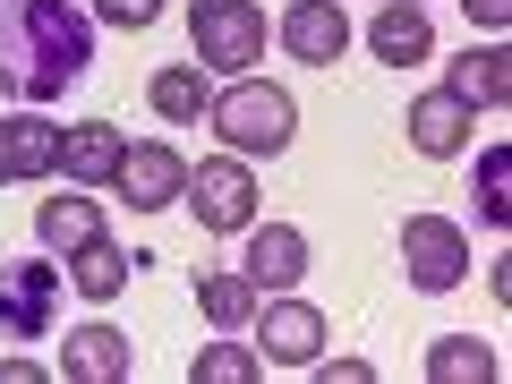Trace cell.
I'll use <instances>...</instances> for the list:
<instances>
[{
	"label": "cell",
	"instance_id": "15",
	"mask_svg": "<svg viewBox=\"0 0 512 384\" xmlns=\"http://www.w3.org/2000/svg\"><path fill=\"white\" fill-rule=\"evenodd\" d=\"M444 94H453V103H470V111H495V103L512 94V52H504V43H487V52L470 43V52L453 60V86H444Z\"/></svg>",
	"mask_w": 512,
	"mask_h": 384
},
{
	"label": "cell",
	"instance_id": "16",
	"mask_svg": "<svg viewBox=\"0 0 512 384\" xmlns=\"http://www.w3.org/2000/svg\"><path fill=\"white\" fill-rule=\"evenodd\" d=\"M461 137H470V103H453V94H419V103H410V146H419L427 163L461 154Z\"/></svg>",
	"mask_w": 512,
	"mask_h": 384
},
{
	"label": "cell",
	"instance_id": "23",
	"mask_svg": "<svg viewBox=\"0 0 512 384\" xmlns=\"http://www.w3.org/2000/svg\"><path fill=\"white\" fill-rule=\"evenodd\" d=\"M478 214H487V222H512V146H487V154H478Z\"/></svg>",
	"mask_w": 512,
	"mask_h": 384
},
{
	"label": "cell",
	"instance_id": "20",
	"mask_svg": "<svg viewBox=\"0 0 512 384\" xmlns=\"http://www.w3.org/2000/svg\"><path fill=\"white\" fill-rule=\"evenodd\" d=\"M146 103L163 111L171 128H188V120H205V103H214V94H205V69H154Z\"/></svg>",
	"mask_w": 512,
	"mask_h": 384
},
{
	"label": "cell",
	"instance_id": "25",
	"mask_svg": "<svg viewBox=\"0 0 512 384\" xmlns=\"http://www.w3.org/2000/svg\"><path fill=\"white\" fill-rule=\"evenodd\" d=\"M316 376H325V384H367V376H376V367H367V359H325V350H316Z\"/></svg>",
	"mask_w": 512,
	"mask_h": 384
},
{
	"label": "cell",
	"instance_id": "12",
	"mask_svg": "<svg viewBox=\"0 0 512 384\" xmlns=\"http://www.w3.org/2000/svg\"><path fill=\"white\" fill-rule=\"evenodd\" d=\"M0 171H9V180H52L60 171V128L43 120V111L0 120Z\"/></svg>",
	"mask_w": 512,
	"mask_h": 384
},
{
	"label": "cell",
	"instance_id": "7",
	"mask_svg": "<svg viewBox=\"0 0 512 384\" xmlns=\"http://www.w3.org/2000/svg\"><path fill=\"white\" fill-rule=\"evenodd\" d=\"M248 325H256V359H274V367H308L316 350H325V316H316L308 299H282L274 291V308L248 316Z\"/></svg>",
	"mask_w": 512,
	"mask_h": 384
},
{
	"label": "cell",
	"instance_id": "11",
	"mask_svg": "<svg viewBox=\"0 0 512 384\" xmlns=\"http://www.w3.org/2000/svg\"><path fill=\"white\" fill-rule=\"evenodd\" d=\"M239 274L256 282V291H299V274H308V239L291 231V222H265V231H248V265Z\"/></svg>",
	"mask_w": 512,
	"mask_h": 384
},
{
	"label": "cell",
	"instance_id": "9",
	"mask_svg": "<svg viewBox=\"0 0 512 384\" xmlns=\"http://www.w3.org/2000/svg\"><path fill=\"white\" fill-rule=\"evenodd\" d=\"M111 188H120V197L137 205V214H146V205H180V188H188V163L163 146V137H146V146H128V154H120Z\"/></svg>",
	"mask_w": 512,
	"mask_h": 384
},
{
	"label": "cell",
	"instance_id": "28",
	"mask_svg": "<svg viewBox=\"0 0 512 384\" xmlns=\"http://www.w3.org/2000/svg\"><path fill=\"white\" fill-rule=\"evenodd\" d=\"M0 180H9V171H0Z\"/></svg>",
	"mask_w": 512,
	"mask_h": 384
},
{
	"label": "cell",
	"instance_id": "21",
	"mask_svg": "<svg viewBox=\"0 0 512 384\" xmlns=\"http://www.w3.org/2000/svg\"><path fill=\"white\" fill-rule=\"evenodd\" d=\"M197 308H205V325L239 333V325L256 316V282H248V274H197Z\"/></svg>",
	"mask_w": 512,
	"mask_h": 384
},
{
	"label": "cell",
	"instance_id": "3",
	"mask_svg": "<svg viewBox=\"0 0 512 384\" xmlns=\"http://www.w3.org/2000/svg\"><path fill=\"white\" fill-rule=\"evenodd\" d=\"M188 35H197V69H256L274 26L256 0H188Z\"/></svg>",
	"mask_w": 512,
	"mask_h": 384
},
{
	"label": "cell",
	"instance_id": "8",
	"mask_svg": "<svg viewBox=\"0 0 512 384\" xmlns=\"http://www.w3.org/2000/svg\"><path fill=\"white\" fill-rule=\"evenodd\" d=\"M282 52L308 60V69H333V60L350 52V18H342V0H291V9H282Z\"/></svg>",
	"mask_w": 512,
	"mask_h": 384
},
{
	"label": "cell",
	"instance_id": "4",
	"mask_svg": "<svg viewBox=\"0 0 512 384\" xmlns=\"http://www.w3.org/2000/svg\"><path fill=\"white\" fill-rule=\"evenodd\" d=\"M402 274H410V291H461L470 239H461L453 214H410L402 222Z\"/></svg>",
	"mask_w": 512,
	"mask_h": 384
},
{
	"label": "cell",
	"instance_id": "1",
	"mask_svg": "<svg viewBox=\"0 0 512 384\" xmlns=\"http://www.w3.org/2000/svg\"><path fill=\"white\" fill-rule=\"evenodd\" d=\"M94 69V18L77 0H0V94L52 103Z\"/></svg>",
	"mask_w": 512,
	"mask_h": 384
},
{
	"label": "cell",
	"instance_id": "10",
	"mask_svg": "<svg viewBox=\"0 0 512 384\" xmlns=\"http://www.w3.org/2000/svg\"><path fill=\"white\" fill-rule=\"evenodd\" d=\"M120 154H128V137L111 120H77V128H60V171H69V188H103L111 171H120Z\"/></svg>",
	"mask_w": 512,
	"mask_h": 384
},
{
	"label": "cell",
	"instance_id": "17",
	"mask_svg": "<svg viewBox=\"0 0 512 384\" xmlns=\"http://www.w3.org/2000/svg\"><path fill=\"white\" fill-rule=\"evenodd\" d=\"M35 239H43V248H52V256H77V248H86V239H103V205H86V197H77V188H69V197L35 205Z\"/></svg>",
	"mask_w": 512,
	"mask_h": 384
},
{
	"label": "cell",
	"instance_id": "18",
	"mask_svg": "<svg viewBox=\"0 0 512 384\" xmlns=\"http://www.w3.org/2000/svg\"><path fill=\"white\" fill-rule=\"evenodd\" d=\"M128 274H146V256L111 248V239H86V248L69 256V282H77L86 299H120V291H128Z\"/></svg>",
	"mask_w": 512,
	"mask_h": 384
},
{
	"label": "cell",
	"instance_id": "6",
	"mask_svg": "<svg viewBox=\"0 0 512 384\" xmlns=\"http://www.w3.org/2000/svg\"><path fill=\"white\" fill-rule=\"evenodd\" d=\"M180 197H188V214H197L214 239H231V231L256 222V180H248V163H231V154H222V163H197Z\"/></svg>",
	"mask_w": 512,
	"mask_h": 384
},
{
	"label": "cell",
	"instance_id": "27",
	"mask_svg": "<svg viewBox=\"0 0 512 384\" xmlns=\"http://www.w3.org/2000/svg\"><path fill=\"white\" fill-rule=\"evenodd\" d=\"M461 9H470L478 26H504V18H512V0H461Z\"/></svg>",
	"mask_w": 512,
	"mask_h": 384
},
{
	"label": "cell",
	"instance_id": "22",
	"mask_svg": "<svg viewBox=\"0 0 512 384\" xmlns=\"http://www.w3.org/2000/svg\"><path fill=\"white\" fill-rule=\"evenodd\" d=\"M188 376H197V384H256V376H265V359H256L248 342H205L197 359H188Z\"/></svg>",
	"mask_w": 512,
	"mask_h": 384
},
{
	"label": "cell",
	"instance_id": "2",
	"mask_svg": "<svg viewBox=\"0 0 512 384\" xmlns=\"http://www.w3.org/2000/svg\"><path fill=\"white\" fill-rule=\"evenodd\" d=\"M205 120H214V137L231 154H282L299 137V103L282 86H265V77H239V86H222L214 103H205Z\"/></svg>",
	"mask_w": 512,
	"mask_h": 384
},
{
	"label": "cell",
	"instance_id": "19",
	"mask_svg": "<svg viewBox=\"0 0 512 384\" xmlns=\"http://www.w3.org/2000/svg\"><path fill=\"white\" fill-rule=\"evenodd\" d=\"M495 367H504V359H495L478 333H444V342L427 350V384H487Z\"/></svg>",
	"mask_w": 512,
	"mask_h": 384
},
{
	"label": "cell",
	"instance_id": "14",
	"mask_svg": "<svg viewBox=\"0 0 512 384\" xmlns=\"http://www.w3.org/2000/svg\"><path fill=\"white\" fill-rule=\"evenodd\" d=\"M367 43H376L384 69H419V60L436 52V35H427V9H419V0H393V9H376Z\"/></svg>",
	"mask_w": 512,
	"mask_h": 384
},
{
	"label": "cell",
	"instance_id": "24",
	"mask_svg": "<svg viewBox=\"0 0 512 384\" xmlns=\"http://www.w3.org/2000/svg\"><path fill=\"white\" fill-rule=\"evenodd\" d=\"M94 18H103V26H128V35H137V26L163 18V0H94Z\"/></svg>",
	"mask_w": 512,
	"mask_h": 384
},
{
	"label": "cell",
	"instance_id": "5",
	"mask_svg": "<svg viewBox=\"0 0 512 384\" xmlns=\"http://www.w3.org/2000/svg\"><path fill=\"white\" fill-rule=\"evenodd\" d=\"M60 265H43V256H18V265H0V333L9 342H43L60 316Z\"/></svg>",
	"mask_w": 512,
	"mask_h": 384
},
{
	"label": "cell",
	"instance_id": "26",
	"mask_svg": "<svg viewBox=\"0 0 512 384\" xmlns=\"http://www.w3.org/2000/svg\"><path fill=\"white\" fill-rule=\"evenodd\" d=\"M35 376H60V367H43V359H0V384H35Z\"/></svg>",
	"mask_w": 512,
	"mask_h": 384
},
{
	"label": "cell",
	"instance_id": "13",
	"mask_svg": "<svg viewBox=\"0 0 512 384\" xmlns=\"http://www.w3.org/2000/svg\"><path fill=\"white\" fill-rule=\"evenodd\" d=\"M128 367H137V359H128V333L120 325H77L69 350H60V376H69V384H120Z\"/></svg>",
	"mask_w": 512,
	"mask_h": 384
}]
</instances>
